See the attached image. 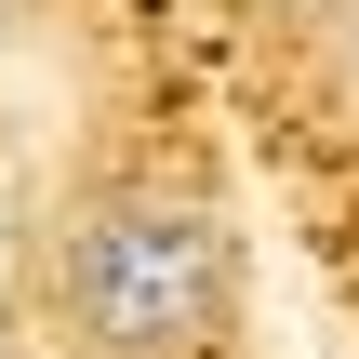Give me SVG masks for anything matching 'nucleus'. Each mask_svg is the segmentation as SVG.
I'll list each match as a JSON object with an SVG mask.
<instances>
[{"mask_svg":"<svg viewBox=\"0 0 359 359\" xmlns=\"http://www.w3.org/2000/svg\"><path fill=\"white\" fill-rule=\"evenodd\" d=\"M53 293H67V333L93 359H200L213 320H226V226L200 200L120 187L67 226Z\"/></svg>","mask_w":359,"mask_h":359,"instance_id":"1","label":"nucleus"}]
</instances>
